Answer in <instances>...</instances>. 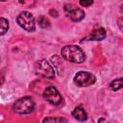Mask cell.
<instances>
[{"mask_svg":"<svg viewBox=\"0 0 123 123\" xmlns=\"http://www.w3.org/2000/svg\"><path fill=\"white\" fill-rule=\"evenodd\" d=\"M43 122H67V120L63 117H46L43 119Z\"/></svg>","mask_w":123,"mask_h":123,"instance_id":"13","label":"cell"},{"mask_svg":"<svg viewBox=\"0 0 123 123\" xmlns=\"http://www.w3.org/2000/svg\"><path fill=\"white\" fill-rule=\"evenodd\" d=\"M36 73L43 78L52 79L55 77V70L53 66L46 61L41 60L37 62L36 64Z\"/></svg>","mask_w":123,"mask_h":123,"instance_id":"5","label":"cell"},{"mask_svg":"<svg viewBox=\"0 0 123 123\" xmlns=\"http://www.w3.org/2000/svg\"><path fill=\"white\" fill-rule=\"evenodd\" d=\"M62 57L70 62L82 63L86 60V55L84 51L77 45H65L61 50Z\"/></svg>","mask_w":123,"mask_h":123,"instance_id":"1","label":"cell"},{"mask_svg":"<svg viewBox=\"0 0 123 123\" xmlns=\"http://www.w3.org/2000/svg\"><path fill=\"white\" fill-rule=\"evenodd\" d=\"M8 30H9V21L4 17H0V36L6 34Z\"/></svg>","mask_w":123,"mask_h":123,"instance_id":"11","label":"cell"},{"mask_svg":"<svg viewBox=\"0 0 123 123\" xmlns=\"http://www.w3.org/2000/svg\"><path fill=\"white\" fill-rule=\"evenodd\" d=\"M96 82L95 76L87 71H79L74 76V83L78 86H88Z\"/></svg>","mask_w":123,"mask_h":123,"instance_id":"6","label":"cell"},{"mask_svg":"<svg viewBox=\"0 0 123 123\" xmlns=\"http://www.w3.org/2000/svg\"><path fill=\"white\" fill-rule=\"evenodd\" d=\"M0 1H2V2H5V1H8V0H0Z\"/></svg>","mask_w":123,"mask_h":123,"instance_id":"19","label":"cell"},{"mask_svg":"<svg viewBox=\"0 0 123 123\" xmlns=\"http://www.w3.org/2000/svg\"><path fill=\"white\" fill-rule=\"evenodd\" d=\"M12 110L14 112L18 114H28L34 111L35 110V102L31 97L25 96L17 101L12 105Z\"/></svg>","mask_w":123,"mask_h":123,"instance_id":"2","label":"cell"},{"mask_svg":"<svg viewBox=\"0 0 123 123\" xmlns=\"http://www.w3.org/2000/svg\"><path fill=\"white\" fill-rule=\"evenodd\" d=\"M118 26H119V29H120V30L123 29V28H122V18H119V19H118Z\"/></svg>","mask_w":123,"mask_h":123,"instance_id":"16","label":"cell"},{"mask_svg":"<svg viewBox=\"0 0 123 123\" xmlns=\"http://www.w3.org/2000/svg\"><path fill=\"white\" fill-rule=\"evenodd\" d=\"M98 121L100 122V121H107L106 119H103V118H100V119H98Z\"/></svg>","mask_w":123,"mask_h":123,"instance_id":"18","label":"cell"},{"mask_svg":"<svg viewBox=\"0 0 123 123\" xmlns=\"http://www.w3.org/2000/svg\"><path fill=\"white\" fill-rule=\"evenodd\" d=\"M110 87H111V90H113V91H117V90H119L120 88H122V77H119V78L113 80L112 82H111Z\"/></svg>","mask_w":123,"mask_h":123,"instance_id":"10","label":"cell"},{"mask_svg":"<svg viewBox=\"0 0 123 123\" xmlns=\"http://www.w3.org/2000/svg\"><path fill=\"white\" fill-rule=\"evenodd\" d=\"M106 30L104 28H98V29H95L93 30L89 36L87 37V39L88 40H97V41H100V40H103L105 37H106Z\"/></svg>","mask_w":123,"mask_h":123,"instance_id":"8","label":"cell"},{"mask_svg":"<svg viewBox=\"0 0 123 123\" xmlns=\"http://www.w3.org/2000/svg\"><path fill=\"white\" fill-rule=\"evenodd\" d=\"M37 23H38V25H39L41 28H43V29H46V28H49V27H50V21H49V19H48L46 16H44V15H40V16L37 18Z\"/></svg>","mask_w":123,"mask_h":123,"instance_id":"12","label":"cell"},{"mask_svg":"<svg viewBox=\"0 0 123 123\" xmlns=\"http://www.w3.org/2000/svg\"><path fill=\"white\" fill-rule=\"evenodd\" d=\"M72 115L75 119H77L79 121H85L87 119L86 111L82 107H76L74 109V111H72Z\"/></svg>","mask_w":123,"mask_h":123,"instance_id":"9","label":"cell"},{"mask_svg":"<svg viewBox=\"0 0 123 123\" xmlns=\"http://www.w3.org/2000/svg\"><path fill=\"white\" fill-rule=\"evenodd\" d=\"M63 10L66 16L69 17L74 22L81 21L85 18V12L82 9H79L78 7L72 4H65L63 7Z\"/></svg>","mask_w":123,"mask_h":123,"instance_id":"7","label":"cell"},{"mask_svg":"<svg viewBox=\"0 0 123 123\" xmlns=\"http://www.w3.org/2000/svg\"><path fill=\"white\" fill-rule=\"evenodd\" d=\"M42 96H43L44 100H46L48 103H50L54 106H59L62 102V97L60 91L53 86H47L44 89Z\"/></svg>","mask_w":123,"mask_h":123,"instance_id":"4","label":"cell"},{"mask_svg":"<svg viewBox=\"0 0 123 123\" xmlns=\"http://www.w3.org/2000/svg\"><path fill=\"white\" fill-rule=\"evenodd\" d=\"M82 7H90L93 4V0H79Z\"/></svg>","mask_w":123,"mask_h":123,"instance_id":"14","label":"cell"},{"mask_svg":"<svg viewBox=\"0 0 123 123\" xmlns=\"http://www.w3.org/2000/svg\"><path fill=\"white\" fill-rule=\"evenodd\" d=\"M50 14H52V16H55V17L58 16V13H57V12L55 10H51L50 11Z\"/></svg>","mask_w":123,"mask_h":123,"instance_id":"15","label":"cell"},{"mask_svg":"<svg viewBox=\"0 0 123 123\" xmlns=\"http://www.w3.org/2000/svg\"><path fill=\"white\" fill-rule=\"evenodd\" d=\"M16 21L22 29H24L28 32H34L36 30L35 17L29 12H21L17 15Z\"/></svg>","mask_w":123,"mask_h":123,"instance_id":"3","label":"cell"},{"mask_svg":"<svg viewBox=\"0 0 123 123\" xmlns=\"http://www.w3.org/2000/svg\"><path fill=\"white\" fill-rule=\"evenodd\" d=\"M3 82H4V78H3V77L0 75V86L3 84Z\"/></svg>","mask_w":123,"mask_h":123,"instance_id":"17","label":"cell"}]
</instances>
